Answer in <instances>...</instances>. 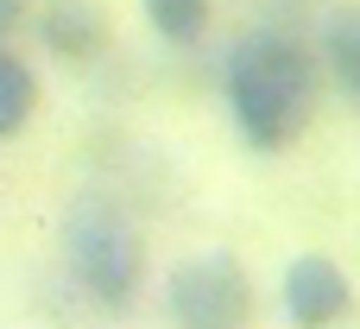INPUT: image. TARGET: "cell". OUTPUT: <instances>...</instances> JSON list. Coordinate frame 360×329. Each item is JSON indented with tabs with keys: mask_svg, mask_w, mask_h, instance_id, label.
<instances>
[{
	"mask_svg": "<svg viewBox=\"0 0 360 329\" xmlns=\"http://www.w3.org/2000/svg\"><path fill=\"white\" fill-rule=\"evenodd\" d=\"M32 114H38V70L13 44H0V139H19Z\"/></svg>",
	"mask_w": 360,
	"mask_h": 329,
	"instance_id": "cell-7",
	"label": "cell"
},
{
	"mask_svg": "<svg viewBox=\"0 0 360 329\" xmlns=\"http://www.w3.org/2000/svg\"><path fill=\"white\" fill-rule=\"evenodd\" d=\"M316 95H323V63L297 32L259 25L247 38H234L228 70H221V101L234 133L253 152H285L304 139V127L316 120Z\"/></svg>",
	"mask_w": 360,
	"mask_h": 329,
	"instance_id": "cell-1",
	"label": "cell"
},
{
	"mask_svg": "<svg viewBox=\"0 0 360 329\" xmlns=\"http://www.w3.org/2000/svg\"><path fill=\"white\" fill-rule=\"evenodd\" d=\"M63 266L95 311L127 317L146 292V235L114 197H76L63 216Z\"/></svg>",
	"mask_w": 360,
	"mask_h": 329,
	"instance_id": "cell-2",
	"label": "cell"
},
{
	"mask_svg": "<svg viewBox=\"0 0 360 329\" xmlns=\"http://www.w3.org/2000/svg\"><path fill=\"white\" fill-rule=\"evenodd\" d=\"M278 304L291 329H342L354 317V279L329 254H297L278 279Z\"/></svg>",
	"mask_w": 360,
	"mask_h": 329,
	"instance_id": "cell-4",
	"label": "cell"
},
{
	"mask_svg": "<svg viewBox=\"0 0 360 329\" xmlns=\"http://www.w3.org/2000/svg\"><path fill=\"white\" fill-rule=\"evenodd\" d=\"M316 63H323V76H329L348 101H360V0L329 6L323 38H316Z\"/></svg>",
	"mask_w": 360,
	"mask_h": 329,
	"instance_id": "cell-6",
	"label": "cell"
},
{
	"mask_svg": "<svg viewBox=\"0 0 360 329\" xmlns=\"http://www.w3.org/2000/svg\"><path fill=\"white\" fill-rule=\"evenodd\" d=\"M32 25H38V44L51 57H63V63H95L108 51V38H114L101 0H38Z\"/></svg>",
	"mask_w": 360,
	"mask_h": 329,
	"instance_id": "cell-5",
	"label": "cell"
},
{
	"mask_svg": "<svg viewBox=\"0 0 360 329\" xmlns=\"http://www.w3.org/2000/svg\"><path fill=\"white\" fill-rule=\"evenodd\" d=\"M253 279L234 254H190L165 279V317L171 329H253Z\"/></svg>",
	"mask_w": 360,
	"mask_h": 329,
	"instance_id": "cell-3",
	"label": "cell"
},
{
	"mask_svg": "<svg viewBox=\"0 0 360 329\" xmlns=\"http://www.w3.org/2000/svg\"><path fill=\"white\" fill-rule=\"evenodd\" d=\"M139 6H146V25L177 51L202 44L209 25H215V0H139Z\"/></svg>",
	"mask_w": 360,
	"mask_h": 329,
	"instance_id": "cell-8",
	"label": "cell"
},
{
	"mask_svg": "<svg viewBox=\"0 0 360 329\" xmlns=\"http://www.w3.org/2000/svg\"><path fill=\"white\" fill-rule=\"evenodd\" d=\"M25 13H32V0H0V44H13V32L25 25Z\"/></svg>",
	"mask_w": 360,
	"mask_h": 329,
	"instance_id": "cell-9",
	"label": "cell"
}]
</instances>
